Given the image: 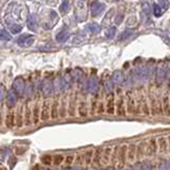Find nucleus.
<instances>
[{"instance_id":"19","label":"nucleus","mask_w":170,"mask_h":170,"mask_svg":"<svg viewBox=\"0 0 170 170\" xmlns=\"http://www.w3.org/2000/svg\"><path fill=\"white\" fill-rule=\"evenodd\" d=\"M145 154H146V145H145V142H140L136 149V156L138 160H140Z\"/></svg>"},{"instance_id":"11","label":"nucleus","mask_w":170,"mask_h":170,"mask_svg":"<svg viewBox=\"0 0 170 170\" xmlns=\"http://www.w3.org/2000/svg\"><path fill=\"white\" fill-rule=\"evenodd\" d=\"M112 80L115 84H122L124 82V72L120 71V70H116V71L113 73Z\"/></svg>"},{"instance_id":"42","label":"nucleus","mask_w":170,"mask_h":170,"mask_svg":"<svg viewBox=\"0 0 170 170\" xmlns=\"http://www.w3.org/2000/svg\"><path fill=\"white\" fill-rule=\"evenodd\" d=\"M140 168H142V170H152L151 165L148 162H144V163L140 164Z\"/></svg>"},{"instance_id":"27","label":"nucleus","mask_w":170,"mask_h":170,"mask_svg":"<svg viewBox=\"0 0 170 170\" xmlns=\"http://www.w3.org/2000/svg\"><path fill=\"white\" fill-rule=\"evenodd\" d=\"M68 113L71 117L75 116L76 114V98H71L69 102V106H68Z\"/></svg>"},{"instance_id":"2","label":"nucleus","mask_w":170,"mask_h":170,"mask_svg":"<svg viewBox=\"0 0 170 170\" xmlns=\"http://www.w3.org/2000/svg\"><path fill=\"white\" fill-rule=\"evenodd\" d=\"M35 40V37L33 36V35H21V36H19L18 40H17V44L19 45V46L21 47H31L33 45V43H34Z\"/></svg>"},{"instance_id":"15","label":"nucleus","mask_w":170,"mask_h":170,"mask_svg":"<svg viewBox=\"0 0 170 170\" xmlns=\"http://www.w3.org/2000/svg\"><path fill=\"white\" fill-rule=\"evenodd\" d=\"M86 30L93 33V34H96V33H99L101 31V27L97 22H91L86 26Z\"/></svg>"},{"instance_id":"39","label":"nucleus","mask_w":170,"mask_h":170,"mask_svg":"<svg viewBox=\"0 0 170 170\" xmlns=\"http://www.w3.org/2000/svg\"><path fill=\"white\" fill-rule=\"evenodd\" d=\"M63 161H64V156L61 155V154H58V155H55L53 157V163L55 164V165H60Z\"/></svg>"},{"instance_id":"7","label":"nucleus","mask_w":170,"mask_h":170,"mask_svg":"<svg viewBox=\"0 0 170 170\" xmlns=\"http://www.w3.org/2000/svg\"><path fill=\"white\" fill-rule=\"evenodd\" d=\"M105 5L103 3L99 2V1H95V2L91 3V13L93 16H97L101 13V12L104 10Z\"/></svg>"},{"instance_id":"46","label":"nucleus","mask_w":170,"mask_h":170,"mask_svg":"<svg viewBox=\"0 0 170 170\" xmlns=\"http://www.w3.org/2000/svg\"><path fill=\"white\" fill-rule=\"evenodd\" d=\"M73 159H75V156L73 155H69L66 157V163L67 164H71L72 162H73Z\"/></svg>"},{"instance_id":"23","label":"nucleus","mask_w":170,"mask_h":170,"mask_svg":"<svg viewBox=\"0 0 170 170\" xmlns=\"http://www.w3.org/2000/svg\"><path fill=\"white\" fill-rule=\"evenodd\" d=\"M113 151L112 147H106L103 151V160H102V163L104 164H107L109 161H110V156H111V152Z\"/></svg>"},{"instance_id":"45","label":"nucleus","mask_w":170,"mask_h":170,"mask_svg":"<svg viewBox=\"0 0 170 170\" xmlns=\"http://www.w3.org/2000/svg\"><path fill=\"white\" fill-rule=\"evenodd\" d=\"M122 19H124V15L119 14L118 16L116 17V19H115V22H116V25H120V22L122 21Z\"/></svg>"},{"instance_id":"20","label":"nucleus","mask_w":170,"mask_h":170,"mask_svg":"<svg viewBox=\"0 0 170 170\" xmlns=\"http://www.w3.org/2000/svg\"><path fill=\"white\" fill-rule=\"evenodd\" d=\"M135 155H136V147H135V145L132 144L130 145V147H129V150H128V159L131 163L134 161Z\"/></svg>"},{"instance_id":"38","label":"nucleus","mask_w":170,"mask_h":170,"mask_svg":"<svg viewBox=\"0 0 170 170\" xmlns=\"http://www.w3.org/2000/svg\"><path fill=\"white\" fill-rule=\"evenodd\" d=\"M53 159L51 157V155H44L42 157V162L45 164V165H50L52 163Z\"/></svg>"},{"instance_id":"34","label":"nucleus","mask_w":170,"mask_h":170,"mask_svg":"<svg viewBox=\"0 0 170 170\" xmlns=\"http://www.w3.org/2000/svg\"><path fill=\"white\" fill-rule=\"evenodd\" d=\"M153 15L155 17H161L162 16V7L159 4L153 5Z\"/></svg>"},{"instance_id":"29","label":"nucleus","mask_w":170,"mask_h":170,"mask_svg":"<svg viewBox=\"0 0 170 170\" xmlns=\"http://www.w3.org/2000/svg\"><path fill=\"white\" fill-rule=\"evenodd\" d=\"M117 114L122 115V116L126 114V112H124V100L121 98L119 99L118 102H117Z\"/></svg>"},{"instance_id":"37","label":"nucleus","mask_w":170,"mask_h":170,"mask_svg":"<svg viewBox=\"0 0 170 170\" xmlns=\"http://www.w3.org/2000/svg\"><path fill=\"white\" fill-rule=\"evenodd\" d=\"M91 156H93V151H87L86 153L84 154V162L88 165L91 162Z\"/></svg>"},{"instance_id":"13","label":"nucleus","mask_w":170,"mask_h":170,"mask_svg":"<svg viewBox=\"0 0 170 170\" xmlns=\"http://www.w3.org/2000/svg\"><path fill=\"white\" fill-rule=\"evenodd\" d=\"M106 112L109 114H114L115 112V103H114V96L110 95L107 97V104H106Z\"/></svg>"},{"instance_id":"8","label":"nucleus","mask_w":170,"mask_h":170,"mask_svg":"<svg viewBox=\"0 0 170 170\" xmlns=\"http://www.w3.org/2000/svg\"><path fill=\"white\" fill-rule=\"evenodd\" d=\"M156 148H157V146H156L155 138H151V139L149 140V144L146 146V154L149 155V156L155 154L156 153Z\"/></svg>"},{"instance_id":"50","label":"nucleus","mask_w":170,"mask_h":170,"mask_svg":"<svg viewBox=\"0 0 170 170\" xmlns=\"http://www.w3.org/2000/svg\"><path fill=\"white\" fill-rule=\"evenodd\" d=\"M105 170H112V169H105Z\"/></svg>"},{"instance_id":"24","label":"nucleus","mask_w":170,"mask_h":170,"mask_svg":"<svg viewBox=\"0 0 170 170\" xmlns=\"http://www.w3.org/2000/svg\"><path fill=\"white\" fill-rule=\"evenodd\" d=\"M102 152L103 150L102 149H97L95 152V155H94V166H98L100 164V161H101V155H102Z\"/></svg>"},{"instance_id":"21","label":"nucleus","mask_w":170,"mask_h":170,"mask_svg":"<svg viewBox=\"0 0 170 170\" xmlns=\"http://www.w3.org/2000/svg\"><path fill=\"white\" fill-rule=\"evenodd\" d=\"M78 112H79V115L81 117H86L87 116V105L84 101L80 102L79 107H78Z\"/></svg>"},{"instance_id":"30","label":"nucleus","mask_w":170,"mask_h":170,"mask_svg":"<svg viewBox=\"0 0 170 170\" xmlns=\"http://www.w3.org/2000/svg\"><path fill=\"white\" fill-rule=\"evenodd\" d=\"M69 11V1L68 0H63L62 4L60 5V12L62 14H66Z\"/></svg>"},{"instance_id":"51","label":"nucleus","mask_w":170,"mask_h":170,"mask_svg":"<svg viewBox=\"0 0 170 170\" xmlns=\"http://www.w3.org/2000/svg\"><path fill=\"white\" fill-rule=\"evenodd\" d=\"M124 170H131V169H124Z\"/></svg>"},{"instance_id":"48","label":"nucleus","mask_w":170,"mask_h":170,"mask_svg":"<svg viewBox=\"0 0 170 170\" xmlns=\"http://www.w3.org/2000/svg\"><path fill=\"white\" fill-rule=\"evenodd\" d=\"M2 124V115H1V111H0V126Z\"/></svg>"},{"instance_id":"33","label":"nucleus","mask_w":170,"mask_h":170,"mask_svg":"<svg viewBox=\"0 0 170 170\" xmlns=\"http://www.w3.org/2000/svg\"><path fill=\"white\" fill-rule=\"evenodd\" d=\"M128 111L130 113H134L135 111V101H134V98H129L128 100Z\"/></svg>"},{"instance_id":"5","label":"nucleus","mask_w":170,"mask_h":170,"mask_svg":"<svg viewBox=\"0 0 170 170\" xmlns=\"http://www.w3.org/2000/svg\"><path fill=\"white\" fill-rule=\"evenodd\" d=\"M87 88L91 94H95L98 91V79L95 75L91 76V78L88 79V83H87Z\"/></svg>"},{"instance_id":"14","label":"nucleus","mask_w":170,"mask_h":170,"mask_svg":"<svg viewBox=\"0 0 170 170\" xmlns=\"http://www.w3.org/2000/svg\"><path fill=\"white\" fill-rule=\"evenodd\" d=\"M23 122V117H22V107H20L17 113L15 114V124L17 126V128H21Z\"/></svg>"},{"instance_id":"10","label":"nucleus","mask_w":170,"mask_h":170,"mask_svg":"<svg viewBox=\"0 0 170 170\" xmlns=\"http://www.w3.org/2000/svg\"><path fill=\"white\" fill-rule=\"evenodd\" d=\"M52 89H53V87H52V82L48 79L45 80V81L43 82V94H44L45 96H50L52 94Z\"/></svg>"},{"instance_id":"1","label":"nucleus","mask_w":170,"mask_h":170,"mask_svg":"<svg viewBox=\"0 0 170 170\" xmlns=\"http://www.w3.org/2000/svg\"><path fill=\"white\" fill-rule=\"evenodd\" d=\"M150 75V70L148 68H139L135 71L134 73V80L136 82H140V83H144L146 80L148 79Z\"/></svg>"},{"instance_id":"32","label":"nucleus","mask_w":170,"mask_h":170,"mask_svg":"<svg viewBox=\"0 0 170 170\" xmlns=\"http://www.w3.org/2000/svg\"><path fill=\"white\" fill-rule=\"evenodd\" d=\"M0 40H12V35L10 34L7 31L3 30V29H0Z\"/></svg>"},{"instance_id":"18","label":"nucleus","mask_w":170,"mask_h":170,"mask_svg":"<svg viewBox=\"0 0 170 170\" xmlns=\"http://www.w3.org/2000/svg\"><path fill=\"white\" fill-rule=\"evenodd\" d=\"M23 87H25V83H23V81H22V79H21V78H18V79L15 80L14 88L16 89L17 94H22Z\"/></svg>"},{"instance_id":"17","label":"nucleus","mask_w":170,"mask_h":170,"mask_svg":"<svg viewBox=\"0 0 170 170\" xmlns=\"http://www.w3.org/2000/svg\"><path fill=\"white\" fill-rule=\"evenodd\" d=\"M32 116H31V111H30V107L27 105L26 106V110H25V114H23V122L26 126H30L31 122H32Z\"/></svg>"},{"instance_id":"49","label":"nucleus","mask_w":170,"mask_h":170,"mask_svg":"<svg viewBox=\"0 0 170 170\" xmlns=\"http://www.w3.org/2000/svg\"><path fill=\"white\" fill-rule=\"evenodd\" d=\"M38 169V166H35V168H33V170H37Z\"/></svg>"},{"instance_id":"41","label":"nucleus","mask_w":170,"mask_h":170,"mask_svg":"<svg viewBox=\"0 0 170 170\" xmlns=\"http://www.w3.org/2000/svg\"><path fill=\"white\" fill-rule=\"evenodd\" d=\"M160 170H170V162H163L160 166Z\"/></svg>"},{"instance_id":"16","label":"nucleus","mask_w":170,"mask_h":170,"mask_svg":"<svg viewBox=\"0 0 170 170\" xmlns=\"http://www.w3.org/2000/svg\"><path fill=\"white\" fill-rule=\"evenodd\" d=\"M56 42L58 43H65L68 40V38H69V32H68L67 30H64L62 31V32H60L58 35H56Z\"/></svg>"},{"instance_id":"28","label":"nucleus","mask_w":170,"mask_h":170,"mask_svg":"<svg viewBox=\"0 0 170 170\" xmlns=\"http://www.w3.org/2000/svg\"><path fill=\"white\" fill-rule=\"evenodd\" d=\"M116 28L115 27H110V28L107 29L106 31H105L104 35L105 37L109 38V40H112V38H114V36L116 35Z\"/></svg>"},{"instance_id":"40","label":"nucleus","mask_w":170,"mask_h":170,"mask_svg":"<svg viewBox=\"0 0 170 170\" xmlns=\"http://www.w3.org/2000/svg\"><path fill=\"white\" fill-rule=\"evenodd\" d=\"M159 1V5L164 10H167L169 7V1L168 0H157Z\"/></svg>"},{"instance_id":"9","label":"nucleus","mask_w":170,"mask_h":170,"mask_svg":"<svg viewBox=\"0 0 170 170\" xmlns=\"http://www.w3.org/2000/svg\"><path fill=\"white\" fill-rule=\"evenodd\" d=\"M27 26L30 30L32 31H36L38 28V22H37V17L35 15H31L28 18V21H27Z\"/></svg>"},{"instance_id":"43","label":"nucleus","mask_w":170,"mask_h":170,"mask_svg":"<svg viewBox=\"0 0 170 170\" xmlns=\"http://www.w3.org/2000/svg\"><path fill=\"white\" fill-rule=\"evenodd\" d=\"M10 30L12 31V33L13 34H16V33H19L21 31V27L20 26H11L10 27Z\"/></svg>"},{"instance_id":"3","label":"nucleus","mask_w":170,"mask_h":170,"mask_svg":"<svg viewBox=\"0 0 170 170\" xmlns=\"http://www.w3.org/2000/svg\"><path fill=\"white\" fill-rule=\"evenodd\" d=\"M128 147H127L126 145L124 146H121L120 149H119V152H118V168L121 169V168L124 167V164H126V156H127V153H128Z\"/></svg>"},{"instance_id":"4","label":"nucleus","mask_w":170,"mask_h":170,"mask_svg":"<svg viewBox=\"0 0 170 170\" xmlns=\"http://www.w3.org/2000/svg\"><path fill=\"white\" fill-rule=\"evenodd\" d=\"M50 115H51V112H50V103L49 101H45L42 106V111H40V119L43 121H47L49 119Z\"/></svg>"},{"instance_id":"6","label":"nucleus","mask_w":170,"mask_h":170,"mask_svg":"<svg viewBox=\"0 0 170 170\" xmlns=\"http://www.w3.org/2000/svg\"><path fill=\"white\" fill-rule=\"evenodd\" d=\"M166 73H167V69L163 64H161L156 70V82H157V84L163 83L164 79L166 78Z\"/></svg>"},{"instance_id":"26","label":"nucleus","mask_w":170,"mask_h":170,"mask_svg":"<svg viewBox=\"0 0 170 170\" xmlns=\"http://www.w3.org/2000/svg\"><path fill=\"white\" fill-rule=\"evenodd\" d=\"M133 34V30H129V29H127V30H124V32L121 33L120 36H119V42H124V40H128V38H130V36Z\"/></svg>"},{"instance_id":"36","label":"nucleus","mask_w":170,"mask_h":170,"mask_svg":"<svg viewBox=\"0 0 170 170\" xmlns=\"http://www.w3.org/2000/svg\"><path fill=\"white\" fill-rule=\"evenodd\" d=\"M114 82H113V80H107L106 82H105V88H106V91H109V93H112L113 89H114Z\"/></svg>"},{"instance_id":"12","label":"nucleus","mask_w":170,"mask_h":170,"mask_svg":"<svg viewBox=\"0 0 170 170\" xmlns=\"http://www.w3.org/2000/svg\"><path fill=\"white\" fill-rule=\"evenodd\" d=\"M5 126L9 129L13 128L15 126V113L13 111H11V112L7 114V117H5Z\"/></svg>"},{"instance_id":"25","label":"nucleus","mask_w":170,"mask_h":170,"mask_svg":"<svg viewBox=\"0 0 170 170\" xmlns=\"http://www.w3.org/2000/svg\"><path fill=\"white\" fill-rule=\"evenodd\" d=\"M58 116V100H55L53 102V104L51 105V118L56 119Z\"/></svg>"},{"instance_id":"31","label":"nucleus","mask_w":170,"mask_h":170,"mask_svg":"<svg viewBox=\"0 0 170 170\" xmlns=\"http://www.w3.org/2000/svg\"><path fill=\"white\" fill-rule=\"evenodd\" d=\"M159 144H160V151L162 153L164 152H167V142L164 137L159 138Z\"/></svg>"},{"instance_id":"44","label":"nucleus","mask_w":170,"mask_h":170,"mask_svg":"<svg viewBox=\"0 0 170 170\" xmlns=\"http://www.w3.org/2000/svg\"><path fill=\"white\" fill-rule=\"evenodd\" d=\"M117 154H118V147H115L114 153H113V155H112V161H113V163H116V156H117Z\"/></svg>"},{"instance_id":"35","label":"nucleus","mask_w":170,"mask_h":170,"mask_svg":"<svg viewBox=\"0 0 170 170\" xmlns=\"http://www.w3.org/2000/svg\"><path fill=\"white\" fill-rule=\"evenodd\" d=\"M60 116L61 117L66 116V98H64L63 101H62V105H61L60 109Z\"/></svg>"},{"instance_id":"22","label":"nucleus","mask_w":170,"mask_h":170,"mask_svg":"<svg viewBox=\"0 0 170 170\" xmlns=\"http://www.w3.org/2000/svg\"><path fill=\"white\" fill-rule=\"evenodd\" d=\"M40 107H38V105L36 104L34 106V109H33V114H32V120L33 122H34V124H37L38 121H40Z\"/></svg>"},{"instance_id":"47","label":"nucleus","mask_w":170,"mask_h":170,"mask_svg":"<svg viewBox=\"0 0 170 170\" xmlns=\"http://www.w3.org/2000/svg\"><path fill=\"white\" fill-rule=\"evenodd\" d=\"M166 78L170 81V69L167 70V73H166Z\"/></svg>"}]
</instances>
